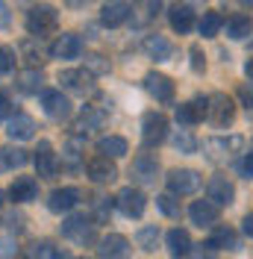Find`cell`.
Returning <instances> with one entry per match:
<instances>
[{
	"label": "cell",
	"instance_id": "6da1fadb",
	"mask_svg": "<svg viewBox=\"0 0 253 259\" xmlns=\"http://www.w3.org/2000/svg\"><path fill=\"white\" fill-rule=\"evenodd\" d=\"M59 24V12L50 6V3H38L27 12V30L30 35H48V32L56 30Z\"/></svg>",
	"mask_w": 253,
	"mask_h": 259
},
{
	"label": "cell",
	"instance_id": "7a4b0ae2",
	"mask_svg": "<svg viewBox=\"0 0 253 259\" xmlns=\"http://www.w3.org/2000/svg\"><path fill=\"white\" fill-rule=\"evenodd\" d=\"M168 139V118L162 112H147L142 118V145L144 150H153Z\"/></svg>",
	"mask_w": 253,
	"mask_h": 259
},
{
	"label": "cell",
	"instance_id": "3957f363",
	"mask_svg": "<svg viewBox=\"0 0 253 259\" xmlns=\"http://www.w3.org/2000/svg\"><path fill=\"white\" fill-rule=\"evenodd\" d=\"M206 118H209V124L212 127H218V130H224V127H230L233 124V118H236V106H233V100L227 95H212L209 97V112H206Z\"/></svg>",
	"mask_w": 253,
	"mask_h": 259
},
{
	"label": "cell",
	"instance_id": "277c9868",
	"mask_svg": "<svg viewBox=\"0 0 253 259\" xmlns=\"http://www.w3.org/2000/svg\"><path fill=\"white\" fill-rule=\"evenodd\" d=\"M62 236L71 239V242H77V244H92L97 239L95 224H92V218H86V215H71L62 224Z\"/></svg>",
	"mask_w": 253,
	"mask_h": 259
},
{
	"label": "cell",
	"instance_id": "5b68a950",
	"mask_svg": "<svg viewBox=\"0 0 253 259\" xmlns=\"http://www.w3.org/2000/svg\"><path fill=\"white\" fill-rule=\"evenodd\" d=\"M115 203H118V209L124 212L126 218H142L144 209H147V197H144L142 189H133V186H126L118 192L115 197Z\"/></svg>",
	"mask_w": 253,
	"mask_h": 259
},
{
	"label": "cell",
	"instance_id": "8992f818",
	"mask_svg": "<svg viewBox=\"0 0 253 259\" xmlns=\"http://www.w3.org/2000/svg\"><path fill=\"white\" fill-rule=\"evenodd\" d=\"M200 189V174L194 168H174L168 174V192L171 194H194Z\"/></svg>",
	"mask_w": 253,
	"mask_h": 259
},
{
	"label": "cell",
	"instance_id": "52a82bcc",
	"mask_svg": "<svg viewBox=\"0 0 253 259\" xmlns=\"http://www.w3.org/2000/svg\"><path fill=\"white\" fill-rule=\"evenodd\" d=\"M130 242L121 233H109L97 242V259H130Z\"/></svg>",
	"mask_w": 253,
	"mask_h": 259
},
{
	"label": "cell",
	"instance_id": "ba28073f",
	"mask_svg": "<svg viewBox=\"0 0 253 259\" xmlns=\"http://www.w3.org/2000/svg\"><path fill=\"white\" fill-rule=\"evenodd\" d=\"M209 112V100L206 97H194L189 103H180L177 106V124H183V127H194V124H200Z\"/></svg>",
	"mask_w": 253,
	"mask_h": 259
},
{
	"label": "cell",
	"instance_id": "9c48e42d",
	"mask_svg": "<svg viewBox=\"0 0 253 259\" xmlns=\"http://www.w3.org/2000/svg\"><path fill=\"white\" fill-rule=\"evenodd\" d=\"M41 106H45V115L53 118V121H65V118L71 115V100H68L62 92H56V89L41 92Z\"/></svg>",
	"mask_w": 253,
	"mask_h": 259
},
{
	"label": "cell",
	"instance_id": "30bf717a",
	"mask_svg": "<svg viewBox=\"0 0 253 259\" xmlns=\"http://www.w3.org/2000/svg\"><path fill=\"white\" fill-rule=\"evenodd\" d=\"M130 177L136 180V183H142V186H153L159 177V162L153 156H136L133 165H130Z\"/></svg>",
	"mask_w": 253,
	"mask_h": 259
},
{
	"label": "cell",
	"instance_id": "8fae6325",
	"mask_svg": "<svg viewBox=\"0 0 253 259\" xmlns=\"http://www.w3.org/2000/svg\"><path fill=\"white\" fill-rule=\"evenodd\" d=\"M144 92L150 97H156L159 103H171V100H174V82L168 80L165 74L150 71V74L144 77Z\"/></svg>",
	"mask_w": 253,
	"mask_h": 259
},
{
	"label": "cell",
	"instance_id": "7c38bea8",
	"mask_svg": "<svg viewBox=\"0 0 253 259\" xmlns=\"http://www.w3.org/2000/svg\"><path fill=\"white\" fill-rule=\"evenodd\" d=\"M79 53H82V41H79V35H74V32H62L50 45V56L53 59H77Z\"/></svg>",
	"mask_w": 253,
	"mask_h": 259
},
{
	"label": "cell",
	"instance_id": "4fadbf2b",
	"mask_svg": "<svg viewBox=\"0 0 253 259\" xmlns=\"http://www.w3.org/2000/svg\"><path fill=\"white\" fill-rule=\"evenodd\" d=\"M92 80H95V74H92L89 68H71V71H62V74H59V82H62L65 89L79 92V95L92 92Z\"/></svg>",
	"mask_w": 253,
	"mask_h": 259
},
{
	"label": "cell",
	"instance_id": "5bb4252c",
	"mask_svg": "<svg viewBox=\"0 0 253 259\" xmlns=\"http://www.w3.org/2000/svg\"><path fill=\"white\" fill-rule=\"evenodd\" d=\"M218 215H221V206L212 203V200H194L189 206V218L197 227H212L218 221Z\"/></svg>",
	"mask_w": 253,
	"mask_h": 259
},
{
	"label": "cell",
	"instance_id": "9a60e30c",
	"mask_svg": "<svg viewBox=\"0 0 253 259\" xmlns=\"http://www.w3.org/2000/svg\"><path fill=\"white\" fill-rule=\"evenodd\" d=\"M130 12H133V6L126 3V0H112V3H106L103 9H100V24L103 27H121L126 18H130Z\"/></svg>",
	"mask_w": 253,
	"mask_h": 259
},
{
	"label": "cell",
	"instance_id": "2e32d148",
	"mask_svg": "<svg viewBox=\"0 0 253 259\" xmlns=\"http://www.w3.org/2000/svg\"><path fill=\"white\" fill-rule=\"evenodd\" d=\"M86 174H89L92 183H112V180H118V168L106 156H95V159L86 165Z\"/></svg>",
	"mask_w": 253,
	"mask_h": 259
},
{
	"label": "cell",
	"instance_id": "e0dca14e",
	"mask_svg": "<svg viewBox=\"0 0 253 259\" xmlns=\"http://www.w3.org/2000/svg\"><path fill=\"white\" fill-rule=\"evenodd\" d=\"M206 192H209V200H212V203L227 206V203H233V197H236V186H233L227 177H221V174H218V177L209 180Z\"/></svg>",
	"mask_w": 253,
	"mask_h": 259
},
{
	"label": "cell",
	"instance_id": "ac0fdd59",
	"mask_svg": "<svg viewBox=\"0 0 253 259\" xmlns=\"http://www.w3.org/2000/svg\"><path fill=\"white\" fill-rule=\"evenodd\" d=\"M168 21H171V30L183 35V32H189L194 27V9L189 3H174L168 9Z\"/></svg>",
	"mask_w": 253,
	"mask_h": 259
},
{
	"label": "cell",
	"instance_id": "d6986e66",
	"mask_svg": "<svg viewBox=\"0 0 253 259\" xmlns=\"http://www.w3.org/2000/svg\"><path fill=\"white\" fill-rule=\"evenodd\" d=\"M6 133H9L12 142H27V139L35 136V121H32L30 115H12L6 121Z\"/></svg>",
	"mask_w": 253,
	"mask_h": 259
},
{
	"label": "cell",
	"instance_id": "ffe728a7",
	"mask_svg": "<svg viewBox=\"0 0 253 259\" xmlns=\"http://www.w3.org/2000/svg\"><path fill=\"white\" fill-rule=\"evenodd\" d=\"M35 168H38V177H56V153H53V145L50 142H38V150H35Z\"/></svg>",
	"mask_w": 253,
	"mask_h": 259
},
{
	"label": "cell",
	"instance_id": "44dd1931",
	"mask_svg": "<svg viewBox=\"0 0 253 259\" xmlns=\"http://www.w3.org/2000/svg\"><path fill=\"white\" fill-rule=\"evenodd\" d=\"M144 53L150 56V59H156V62H168L171 56H174V48H171V41L165 38V35H147L144 38Z\"/></svg>",
	"mask_w": 253,
	"mask_h": 259
},
{
	"label": "cell",
	"instance_id": "7402d4cb",
	"mask_svg": "<svg viewBox=\"0 0 253 259\" xmlns=\"http://www.w3.org/2000/svg\"><path fill=\"white\" fill-rule=\"evenodd\" d=\"M9 197L15 203H30L38 197V183L32 177H15V183L9 186Z\"/></svg>",
	"mask_w": 253,
	"mask_h": 259
},
{
	"label": "cell",
	"instance_id": "603a6c76",
	"mask_svg": "<svg viewBox=\"0 0 253 259\" xmlns=\"http://www.w3.org/2000/svg\"><path fill=\"white\" fill-rule=\"evenodd\" d=\"M77 203H79V192L77 189H71V186L56 189V192L50 194V200H48L50 212H71Z\"/></svg>",
	"mask_w": 253,
	"mask_h": 259
},
{
	"label": "cell",
	"instance_id": "cb8c5ba5",
	"mask_svg": "<svg viewBox=\"0 0 253 259\" xmlns=\"http://www.w3.org/2000/svg\"><path fill=\"white\" fill-rule=\"evenodd\" d=\"M165 244H168V253L174 259L180 256H189L191 253V239L186 230H180V227H174V230H168V236H165Z\"/></svg>",
	"mask_w": 253,
	"mask_h": 259
},
{
	"label": "cell",
	"instance_id": "d4e9b609",
	"mask_svg": "<svg viewBox=\"0 0 253 259\" xmlns=\"http://www.w3.org/2000/svg\"><path fill=\"white\" fill-rule=\"evenodd\" d=\"M126 139H121V136H103L100 142H97V153L100 156H106V159H121V156H126Z\"/></svg>",
	"mask_w": 253,
	"mask_h": 259
},
{
	"label": "cell",
	"instance_id": "484cf974",
	"mask_svg": "<svg viewBox=\"0 0 253 259\" xmlns=\"http://www.w3.org/2000/svg\"><path fill=\"white\" fill-rule=\"evenodd\" d=\"M41 82H45V74H41L38 68H30V71H21V74H18L15 85L24 95H38V92H41Z\"/></svg>",
	"mask_w": 253,
	"mask_h": 259
},
{
	"label": "cell",
	"instance_id": "4316f807",
	"mask_svg": "<svg viewBox=\"0 0 253 259\" xmlns=\"http://www.w3.org/2000/svg\"><path fill=\"white\" fill-rule=\"evenodd\" d=\"M209 247H215V250H221V247L236 250L238 247L236 230H230V227H215V230H212V239H209Z\"/></svg>",
	"mask_w": 253,
	"mask_h": 259
},
{
	"label": "cell",
	"instance_id": "83f0119b",
	"mask_svg": "<svg viewBox=\"0 0 253 259\" xmlns=\"http://www.w3.org/2000/svg\"><path fill=\"white\" fill-rule=\"evenodd\" d=\"M103 121H106V109H97V106H86V112L79 115V121H77V130H79V133H89V130L103 127Z\"/></svg>",
	"mask_w": 253,
	"mask_h": 259
},
{
	"label": "cell",
	"instance_id": "f1b7e54d",
	"mask_svg": "<svg viewBox=\"0 0 253 259\" xmlns=\"http://www.w3.org/2000/svg\"><path fill=\"white\" fill-rule=\"evenodd\" d=\"M253 30V21L247 15H233L227 21V35L233 38V41H241V38H247Z\"/></svg>",
	"mask_w": 253,
	"mask_h": 259
},
{
	"label": "cell",
	"instance_id": "f546056e",
	"mask_svg": "<svg viewBox=\"0 0 253 259\" xmlns=\"http://www.w3.org/2000/svg\"><path fill=\"white\" fill-rule=\"evenodd\" d=\"M156 206L162 215H168V218H180V212H183V206H180V200H177V194H159L156 197Z\"/></svg>",
	"mask_w": 253,
	"mask_h": 259
},
{
	"label": "cell",
	"instance_id": "4dcf8cb0",
	"mask_svg": "<svg viewBox=\"0 0 253 259\" xmlns=\"http://www.w3.org/2000/svg\"><path fill=\"white\" fill-rule=\"evenodd\" d=\"M224 27V18L218 12H206L203 21H200V35L203 38H212V35H218V30Z\"/></svg>",
	"mask_w": 253,
	"mask_h": 259
},
{
	"label": "cell",
	"instance_id": "1f68e13d",
	"mask_svg": "<svg viewBox=\"0 0 253 259\" xmlns=\"http://www.w3.org/2000/svg\"><path fill=\"white\" fill-rule=\"evenodd\" d=\"M136 242L142 250H156V242H159V230L153 224H147L139 230V236H136Z\"/></svg>",
	"mask_w": 253,
	"mask_h": 259
},
{
	"label": "cell",
	"instance_id": "d6a6232c",
	"mask_svg": "<svg viewBox=\"0 0 253 259\" xmlns=\"http://www.w3.org/2000/svg\"><path fill=\"white\" fill-rule=\"evenodd\" d=\"M27 150H21V147H6L3 150V168H24L27 165Z\"/></svg>",
	"mask_w": 253,
	"mask_h": 259
},
{
	"label": "cell",
	"instance_id": "836d02e7",
	"mask_svg": "<svg viewBox=\"0 0 253 259\" xmlns=\"http://www.w3.org/2000/svg\"><path fill=\"white\" fill-rule=\"evenodd\" d=\"M32 259H65V253L50 242H38L32 244Z\"/></svg>",
	"mask_w": 253,
	"mask_h": 259
},
{
	"label": "cell",
	"instance_id": "e575fe53",
	"mask_svg": "<svg viewBox=\"0 0 253 259\" xmlns=\"http://www.w3.org/2000/svg\"><path fill=\"white\" fill-rule=\"evenodd\" d=\"M174 147L180 150V153H194V150H197V139L191 136L189 130H180V133L174 136Z\"/></svg>",
	"mask_w": 253,
	"mask_h": 259
},
{
	"label": "cell",
	"instance_id": "d590c367",
	"mask_svg": "<svg viewBox=\"0 0 253 259\" xmlns=\"http://www.w3.org/2000/svg\"><path fill=\"white\" fill-rule=\"evenodd\" d=\"M86 68H89L92 74H106V71H109V59L100 56V53H92V56H86Z\"/></svg>",
	"mask_w": 253,
	"mask_h": 259
},
{
	"label": "cell",
	"instance_id": "8d00e7d4",
	"mask_svg": "<svg viewBox=\"0 0 253 259\" xmlns=\"http://www.w3.org/2000/svg\"><path fill=\"white\" fill-rule=\"evenodd\" d=\"M65 165H68V168H77V162H79V142L77 139H71V142H68V147H65Z\"/></svg>",
	"mask_w": 253,
	"mask_h": 259
},
{
	"label": "cell",
	"instance_id": "74e56055",
	"mask_svg": "<svg viewBox=\"0 0 253 259\" xmlns=\"http://www.w3.org/2000/svg\"><path fill=\"white\" fill-rule=\"evenodd\" d=\"M12 68H15V50L0 48V74H9Z\"/></svg>",
	"mask_w": 253,
	"mask_h": 259
},
{
	"label": "cell",
	"instance_id": "f35d334b",
	"mask_svg": "<svg viewBox=\"0 0 253 259\" xmlns=\"http://www.w3.org/2000/svg\"><path fill=\"white\" fill-rule=\"evenodd\" d=\"M238 100H241V106L253 109V82H241L238 85Z\"/></svg>",
	"mask_w": 253,
	"mask_h": 259
},
{
	"label": "cell",
	"instance_id": "ab89813d",
	"mask_svg": "<svg viewBox=\"0 0 253 259\" xmlns=\"http://www.w3.org/2000/svg\"><path fill=\"white\" fill-rule=\"evenodd\" d=\"M15 256V239L0 236V259H12Z\"/></svg>",
	"mask_w": 253,
	"mask_h": 259
},
{
	"label": "cell",
	"instance_id": "60d3db41",
	"mask_svg": "<svg viewBox=\"0 0 253 259\" xmlns=\"http://www.w3.org/2000/svg\"><path fill=\"white\" fill-rule=\"evenodd\" d=\"M95 212H97V218H100V221H106V215L112 212V200H109V197H97V200H95Z\"/></svg>",
	"mask_w": 253,
	"mask_h": 259
},
{
	"label": "cell",
	"instance_id": "b9f144b4",
	"mask_svg": "<svg viewBox=\"0 0 253 259\" xmlns=\"http://www.w3.org/2000/svg\"><path fill=\"white\" fill-rule=\"evenodd\" d=\"M3 227L6 230H24V218L18 212H9V215H3Z\"/></svg>",
	"mask_w": 253,
	"mask_h": 259
},
{
	"label": "cell",
	"instance_id": "7bdbcfd3",
	"mask_svg": "<svg viewBox=\"0 0 253 259\" xmlns=\"http://www.w3.org/2000/svg\"><path fill=\"white\" fill-rule=\"evenodd\" d=\"M189 259H215V247H209V244H200V247H191Z\"/></svg>",
	"mask_w": 253,
	"mask_h": 259
},
{
	"label": "cell",
	"instance_id": "ee69618b",
	"mask_svg": "<svg viewBox=\"0 0 253 259\" xmlns=\"http://www.w3.org/2000/svg\"><path fill=\"white\" fill-rule=\"evenodd\" d=\"M191 68L194 71H203L206 68V59H203V53H200V48H191Z\"/></svg>",
	"mask_w": 253,
	"mask_h": 259
},
{
	"label": "cell",
	"instance_id": "f6af8a7d",
	"mask_svg": "<svg viewBox=\"0 0 253 259\" xmlns=\"http://www.w3.org/2000/svg\"><path fill=\"white\" fill-rule=\"evenodd\" d=\"M3 118H12V100L0 92V121H3Z\"/></svg>",
	"mask_w": 253,
	"mask_h": 259
},
{
	"label": "cell",
	"instance_id": "bcb514c9",
	"mask_svg": "<svg viewBox=\"0 0 253 259\" xmlns=\"http://www.w3.org/2000/svg\"><path fill=\"white\" fill-rule=\"evenodd\" d=\"M241 174H244L247 180H253V150L244 156V159H241Z\"/></svg>",
	"mask_w": 253,
	"mask_h": 259
},
{
	"label": "cell",
	"instance_id": "7dc6e473",
	"mask_svg": "<svg viewBox=\"0 0 253 259\" xmlns=\"http://www.w3.org/2000/svg\"><path fill=\"white\" fill-rule=\"evenodd\" d=\"M9 21H12V15H9V6L0 0V30H6V27H9Z\"/></svg>",
	"mask_w": 253,
	"mask_h": 259
},
{
	"label": "cell",
	"instance_id": "c3c4849f",
	"mask_svg": "<svg viewBox=\"0 0 253 259\" xmlns=\"http://www.w3.org/2000/svg\"><path fill=\"white\" fill-rule=\"evenodd\" d=\"M241 224H244V233H247V236H253V215H247Z\"/></svg>",
	"mask_w": 253,
	"mask_h": 259
},
{
	"label": "cell",
	"instance_id": "681fc988",
	"mask_svg": "<svg viewBox=\"0 0 253 259\" xmlns=\"http://www.w3.org/2000/svg\"><path fill=\"white\" fill-rule=\"evenodd\" d=\"M244 74H247V80L253 82V56L247 59V65H244Z\"/></svg>",
	"mask_w": 253,
	"mask_h": 259
},
{
	"label": "cell",
	"instance_id": "f907efd6",
	"mask_svg": "<svg viewBox=\"0 0 253 259\" xmlns=\"http://www.w3.org/2000/svg\"><path fill=\"white\" fill-rule=\"evenodd\" d=\"M238 3H241V6H253V0H238Z\"/></svg>",
	"mask_w": 253,
	"mask_h": 259
},
{
	"label": "cell",
	"instance_id": "816d5d0a",
	"mask_svg": "<svg viewBox=\"0 0 253 259\" xmlns=\"http://www.w3.org/2000/svg\"><path fill=\"white\" fill-rule=\"evenodd\" d=\"M68 3H74V6H79V3H82V0H68Z\"/></svg>",
	"mask_w": 253,
	"mask_h": 259
},
{
	"label": "cell",
	"instance_id": "f5cc1de1",
	"mask_svg": "<svg viewBox=\"0 0 253 259\" xmlns=\"http://www.w3.org/2000/svg\"><path fill=\"white\" fill-rule=\"evenodd\" d=\"M0 206H3V192H0Z\"/></svg>",
	"mask_w": 253,
	"mask_h": 259
},
{
	"label": "cell",
	"instance_id": "db71d44e",
	"mask_svg": "<svg viewBox=\"0 0 253 259\" xmlns=\"http://www.w3.org/2000/svg\"><path fill=\"white\" fill-rule=\"evenodd\" d=\"M77 259H86V256H77Z\"/></svg>",
	"mask_w": 253,
	"mask_h": 259
},
{
	"label": "cell",
	"instance_id": "11a10c76",
	"mask_svg": "<svg viewBox=\"0 0 253 259\" xmlns=\"http://www.w3.org/2000/svg\"><path fill=\"white\" fill-rule=\"evenodd\" d=\"M197 3H203V0H197Z\"/></svg>",
	"mask_w": 253,
	"mask_h": 259
}]
</instances>
